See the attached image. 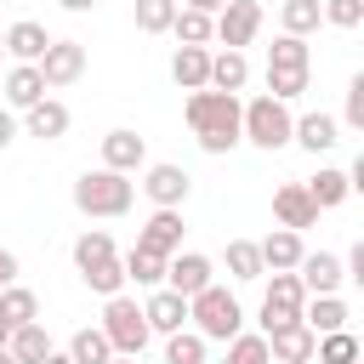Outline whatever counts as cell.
Here are the masks:
<instances>
[{
  "label": "cell",
  "mask_w": 364,
  "mask_h": 364,
  "mask_svg": "<svg viewBox=\"0 0 364 364\" xmlns=\"http://www.w3.org/2000/svg\"><path fill=\"white\" fill-rule=\"evenodd\" d=\"M188 131L199 136L205 154H228L239 148V97L228 91H188Z\"/></svg>",
  "instance_id": "1"
},
{
  "label": "cell",
  "mask_w": 364,
  "mask_h": 364,
  "mask_svg": "<svg viewBox=\"0 0 364 364\" xmlns=\"http://www.w3.org/2000/svg\"><path fill=\"white\" fill-rule=\"evenodd\" d=\"M188 330L205 336V341H233V336L245 330V307H239V296L222 290V284H205L199 296H188Z\"/></svg>",
  "instance_id": "2"
},
{
  "label": "cell",
  "mask_w": 364,
  "mask_h": 364,
  "mask_svg": "<svg viewBox=\"0 0 364 364\" xmlns=\"http://www.w3.org/2000/svg\"><path fill=\"white\" fill-rule=\"evenodd\" d=\"M290 125H296V114H290V102H279V97H250V102H239V142H256L262 154H273V148H284L290 142Z\"/></svg>",
  "instance_id": "3"
},
{
  "label": "cell",
  "mask_w": 364,
  "mask_h": 364,
  "mask_svg": "<svg viewBox=\"0 0 364 364\" xmlns=\"http://www.w3.org/2000/svg\"><path fill=\"white\" fill-rule=\"evenodd\" d=\"M131 199H136V188H131V176H119V171H85L80 182H74V210L80 216H125L131 210Z\"/></svg>",
  "instance_id": "4"
},
{
  "label": "cell",
  "mask_w": 364,
  "mask_h": 364,
  "mask_svg": "<svg viewBox=\"0 0 364 364\" xmlns=\"http://www.w3.org/2000/svg\"><path fill=\"white\" fill-rule=\"evenodd\" d=\"M102 336H108V347L119 353V358H142V347H148V318H142V301L136 296H108L102 301V324H97Z\"/></svg>",
  "instance_id": "5"
},
{
  "label": "cell",
  "mask_w": 364,
  "mask_h": 364,
  "mask_svg": "<svg viewBox=\"0 0 364 364\" xmlns=\"http://www.w3.org/2000/svg\"><path fill=\"white\" fill-rule=\"evenodd\" d=\"M262 28V6L256 0H228L216 17H210V40H222L228 51H245Z\"/></svg>",
  "instance_id": "6"
},
{
  "label": "cell",
  "mask_w": 364,
  "mask_h": 364,
  "mask_svg": "<svg viewBox=\"0 0 364 364\" xmlns=\"http://www.w3.org/2000/svg\"><path fill=\"white\" fill-rule=\"evenodd\" d=\"M301 301H307L301 279L296 273H273L267 279V296H262V336L279 330V324H290V318H301Z\"/></svg>",
  "instance_id": "7"
},
{
  "label": "cell",
  "mask_w": 364,
  "mask_h": 364,
  "mask_svg": "<svg viewBox=\"0 0 364 364\" xmlns=\"http://www.w3.org/2000/svg\"><path fill=\"white\" fill-rule=\"evenodd\" d=\"M34 68H40L46 91H57V85H74V80L85 74V46H80V40H51V46H46V57H40Z\"/></svg>",
  "instance_id": "8"
},
{
  "label": "cell",
  "mask_w": 364,
  "mask_h": 364,
  "mask_svg": "<svg viewBox=\"0 0 364 364\" xmlns=\"http://www.w3.org/2000/svg\"><path fill=\"white\" fill-rule=\"evenodd\" d=\"M188 188H193V176L182 165H148L142 171V193L154 199V210H182L188 205Z\"/></svg>",
  "instance_id": "9"
},
{
  "label": "cell",
  "mask_w": 364,
  "mask_h": 364,
  "mask_svg": "<svg viewBox=\"0 0 364 364\" xmlns=\"http://www.w3.org/2000/svg\"><path fill=\"white\" fill-rule=\"evenodd\" d=\"M205 284H216L210 256H199V250H176V256L165 262V290H176L182 301H188V296H199Z\"/></svg>",
  "instance_id": "10"
},
{
  "label": "cell",
  "mask_w": 364,
  "mask_h": 364,
  "mask_svg": "<svg viewBox=\"0 0 364 364\" xmlns=\"http://www.w3.org/2000/svg\"><path fill=\"white\" fill-rule=\"evenodd\" d=\"M142 165H148V142H142L131 125H114V131L102 136V171L131 176V171H142Z\"/></svg>",
  "instance_id": "11"
},
{
  "label": "cell",
  "mask_w": 364,
  "mask_h": 364,
  "mask_svg": "<svg viewBox=\"0 0 364 364\" xmlns=\"http://www.w3.org/2000/svg\"><path fill=\"white\" fill-rule=\"evenodd\" d=\"M296 279H301L307 296H336L347 273H341V256H330V250H307V256L296 262Z\"/></svg>",
  "instance_id": "12"
},
{
  "label": "cell",
  "mask_w": 364,
  "mask_h": 364,
  "mask_svg": "<svg viewBox=\"0 0 364 364\" xmlns=\"http://www.w3.org/2000/svg\"><path fill=\"white\" fill-rule=\"evenodd\" d=\"M262 341H267V358H273V364H307V358H313V341H318V336H313V330H307L301 318H290V324L267 330Z\"/></svg>",
  "instance_id": "13"
},
{
  "label": "cell",
  "mask_w": 364,
  "mask_h": 364,
  "mask_svg": "<svg viewBox=\"0 0 364 364\" xmlns=\"http://www.w3.org/2000/svg\"><path fill=\"white\" fill-rule=\"evenodd\" d=\"M136 250H154V256H176L182 250V210H154L148 222H142V233H136Z\"/></svg>",
  "instance_id": "14"
},
{
  "label": "cell",
  "mask_w": 364,
  "mask_h": 364,
  "mask_svg": "<svg viewBox=\"0 0 364 364\" xmlns=\"http://www.w3.org/2000/svg\"><path fill=\"white\" fill-rule=\"evenodd\" d=\"M142 318H148V336H176V330H188V301L159 284V290L142 301Z\"/></svg>",
  "instance_id": "15"
},
{
  "label": "cell",
  "mask_w": 364,
  "mask_h": 364,
  "mask_svg": "<svg viewBox=\"0 0 364 364\" xmlns=\"http://www.w3.org/2000/svg\"><path fill=\"white\" fill-rule=\"evenodd\" d=\"M273 216H279V228H290V233L318 228V205L307 199V188H301V182H284V188L273 193Z\"/></svg>",
  "instance_id": "16"
},
{
  "label": "cell",
  "mask_w": 364,
  "mask_h": 364,
  "mask_svg": "<svg viewBox=\"0 0 364 364\" xmlns=\"http://www.w3.org/2000/svg\"><path fill=\"white\" fill-rule=\"evenodd\" d=\"M290 142H301L307 154H330V148L341 142V119H336V114H301V119L290 125Z\"/></svg>",
  "instance_id": "17"
},
{
  "label": "cell",
  "mask_w": 364,
  "mask_h": 364,
  "mask_svg": "<svg viewBox=\"0 0 364 364\" xmlns=\"http://www.w3.org/2000/svg\"><path fill=\"white\" fill-rule=\"evenodd\" d=\"M256 250H262V267H267V273H296V262L307 256L301 233H290V228H273V233H267Z\"/></svg>",
  "instance_id": "18"
},
{
  "label": "cell",
  "mask_w": 364,
  "mask_h": 364,
  "mask_svg": "<svg viewBox=\"0 0 364 364\" xmlns=\"http://www.w3.org/2000/svg\"><path fill=\"white\" fill-rule=\"evenodd\" d=\"M0 40H6V57H11V63H40V57H46V46H51V34H46V28L34 23V17L11 23V28L0 34Z\"/></svg>",
  "instance_id": "19"
},
{
  "label": "cell",
  "mask_w": 364,
  "mask_h": 364,
  "mask_svg": "<svg viewBox=\"0 0 364 364\" xmlns=\"http://www.w3.org/2000/svg\"><path fill=\"white\" fill-rule=\"evenodd\" d=\"M0 97H6L11 108H34V102L46 97L40 68H34V63H11V68H6V80H0Z\"/></svg>",
  "instance_id": "20"
},
{
  "label": "cell",
  "mask_w": 364,
  "mask_h": 364,
  "mask_svg": "<svg viewBox=\"0 0 364 364\" xmlns=\"http://www.w3.org/2000/svg\"><path fill=\"white\" fill-rule=\"evenodd\" d=\"M23 131L40 142H57V136H68V108L57 97H40L34 108H23Z\"/></svg>",
  "instance_id": "21"
},
{
  "label": "cell",
  "mask_w": 364,
  "mask_h": 364,
  "mask_svg": "<svg viewBox=\"0 0 364 364\" xmlns=\"http://www.w3.org/2000/svg\"><path fill=\"white\" fill-rule=\"evenodd\" d=\"M347 301L341 296H307L301 301V324L313 330V336H336V330H347Z\"/></svg>",
  "instance_id": "22"
},
{
  "label": "cell",
  "mask_w": 364,
  "mask_h": 364,
  "mask_svg": "<svg viewBox=\"0 0 364 364\" xmlns=\"http://www.w3.org/2000/svg\"><path fill=\"white\" fill-rule=\"evenodd\" d=\"M171 80H176L182 91H205V85H210V51H205V46H176Z\"/></svg>",
  "instance_id": "23"
},
{
  "label": "cell",
  "mask_w": 364,
  "mask_h": 364,
  "mask_svg": "<svg viewBox=\"0 0 364 364\" xmlns=\"http://www.w3.org/2000/svg\"><path fill=\"white\" fill-rule=\"evenodd\" d=\"M250 85V63H245V51H216L210 57V85L205 91H228V97H239Z\"/></svg>",
  "instance_id": "24"
},
{
  "label": "cell",
  "mask_w": 364,
  "mask_h": 364,
  "mask_svg": "<svg viewBox=\"0 0 364 364\" xmlns=\"http://www.w3.org/2000/svg\"><path fill=\"white\" fill-rule=\"evenodd\" d=\"M222 262H228V279H233V284H256V279L267 273L256 239H228V256H222Z\"/></svg>",
  "instance_id": "25"
},
{
  "label": "cell",
  "mask_w": 364,
  "mask_h": 364,
  "mask_svg": "<svg viewBox=\"0 0 364 364\" xmlns=\"http://www.w3.org/2000/svg\"><path fill=\"white\" fill-rule=\"evenodd\" d=\"M6 353H11L17 364H46V353H57V347H51V336H46V324L34 318V324H23V330H11V341H6Z\"/></svg>",
  "instance_id": "26"
},
{
  "label": "cell",
  "mask_w": 364,
  "mask_h": 364,
  "mask_svg": "<svg viewBox=\"0 0 364 364\" xmlns=\"http://www.w3.org/2000/svg\"><path fill=\"white\" fill-rule=\"evenodd\" d=\"M34 318H40V296L23 290V284H6V290H0V324H6V330H23V324H34Z\"/></svg>",
  "instance_id": "27"
},
{
  "label": "cell",
  "mask_w": 364,
  "mask_h": 364,
  "mask_svg": "<svg viewBox=\"0 0 364 364\" xmlns=\"http://www.w3.org/2000/svg\"><path fill=\"white\" fill-rule=\"evenodd\" d=\"M301 188H307V199H313L318 210H336V205H341V199L353 193V182H347V171H336V165H324V171H318L313 182H301Z\"/></svg>",
  "instance_id": "28"
},
{
  "label": "cell",
  "mask_w": 364,
  "mask_h": 364,
  "mask_svg": "<svg viewBox=\"0 0 364 364\" xmlns=\"http://www.w3.org/2000/svg\"><path fill=\"white\" fill-rule=\"evenodd\" d=\"M119 267H125V279H131L136 290H159V284H165V256H154V250H136V245H131V256H125Z\"/></svg>",
  "instance_id": "29"
},
{
  "label": "cell",
  "mask_w": 364,
  "mask_h": 364,
  "mask_svg": "<svg viewBox=\"0 0 364 364\" xmlns=\"http://www.w3.org/2000/svg\"><path fill=\"white\" fill-rule=\"evenodd\" d=\"M318 23H324L318 0H284V6H279V28H284V34H296V40L318 34Z\"/></svg>",
  "instance_id": "30"
},
{
  "label": "cell",
  "mask_w": 364,
  "mask_h": 364,
  "mask_svg": "<svg viewBox=\"0 0 364 364\" xmlns=\"http://www.w3.org/2000/svg\"><path fill=\"white\" fill-rule=\"evenodd\" d=\"M108 358H114V347H108V336H102V330H91V324H85V330H74V336H68V364H108Z\"/></svg>",
  "instance_id": "31"
},
{
  "label": "cell",
  "mask_w": 364,
  "mask_h": 364,
  "mask_svg": "<svg viewBox=\"0 0 364 364\" xmlns=\"http://www.w3.org/2000/svg\"><path fill=\"white\" fill-rule=\"evenodd\" d=\"M267 68H279V74H307V40L279 34V40L267 46Z\"/></svg>",
  "instance_id": "32"
},
{
  "label": "cell",
  "mask_w": 364,
  "mask_h": 364,
  "mask_svg": "<svg viewBox=\"0 0 364 364\" xmlns=\"http://www.w3.org/2000/svg\"><path fill=\"white\" fill-rule=\"evenodd\" d=\"M97 262H114V239H108L102 228H85V233L74 239V267L85 273V267H97Z\"/></svg>",
  "instance_id": "33"
},
{
  "label": "cell",
  "mask_w": 364,
  "mask_h": 364,
  "mask_svg": "<svg viewBox=\"0 0 364 364\" xmlns=\"http://www.w3.org/2000/svg\"><path fill=\"white\" fill-rule=\"evenodd\" d=\"M313 358H318V364H358V336H353V330L318 336V341H313Z\"/></svg>",
  "instance_id": "34"
},
{
  "label": "cell",
  "mask_w": 364,
  "mask_h": 364,
  "mask_svg": "<svg viewBox=\"0 0 364 364\" xmlns=\"http://www.w3.org/2000/svg\"><path fill=\"white\" fill-rule=\"evenodd\" d=\"M171 34H176L182 46H210V17H205V11H188V6H176V17H171Z\"/></svg>",
  "instance_id": "35"
},
{
  "label": "cell",
  "mask_w": 364,
  "mask_h": 364,
  "mask_svg": "<svg viewBox=\"0 0 364 364\" xmlns=\"http://www.w3.org/2000/svg\"><path fill=\"white\" fill-rule=\"evenodd\" d=\"M80 279H85V290H97L102 301L125 290V267H119V256H114V262H97V267H85Z\"/></svg>",
  "instance_id": "36"
},
{
  "label": "cell",
  "mask_w": 364,
  "mask_h": 364,
  "mask_svg": "<svg viewBox=\"0 0 364 364\" xmlns=\"http://www.w3.org/2000/svg\"><path fill=\"white\" fill-rule=\"evenodd\" d=\"M205 336H193V330H176V336H165V364H205Z\"/></svg>",
  "instance_id": "37"
},
{
  "label": "cell",
  "mask_w": 364,
  "mask_h": 364,
  "mask_svg": "<svg viewBox=\"0 0 364 364\" xmlns=\"http://www.w3.org/2000/svg\"><path fill=\"white\" fill-rule=\"evenodd\" d=\"M222 364H273V358H267V341H262V330H256V336H250V330H239V336L228 341Z\"/></svg>",
  "instance_id": "38"
},
{
  "label": "cell",
  "mask_w": 364,
  "mask_h": 364,
  "mask_svg": "<svg viewBox=\"0 0 364 364\" xmlns=\"http://www.w3.org/2000/svg\"><path fill=\"white\" fill-rule=\"evenodd\" d=\"M171 17H176V0H136V28L142 34H171Z\"/></svg>",
  "instance_id": "39"
},
{
  "label": "cell",
  "mask_w": 364,
  "mask_h": 364,
  "mask_svg": "<svg viewBox=\"0 0 364 364\" xmlns=\"http://www.w3.org/2000/svg\"><path fill=\"white\" fill-rule=\"evenodd\" d=\"M318 11H324L330 28H358L364 23V0H318Z\"/></svg>",
  "instance_id": "40"
},
{
  "label": "cell",
  "mask_w": 364,
  "mask_h": 364,
  "mask_svg": "<svg viewBox=\"0 0 364 364\" xmlns=\"http://www.w3.org/2000/svg\"><path fill=\"white\" fill-rule=\"evenodd\" d=\"M301 91H307V74H279V68H267V97L290 102V97H301Z\"/></svg>",
  "instance_id": "41"
},
{
  "label": "cell",
  "mask_w": 364,
  "mask_h": 364,
  "mask_svg": "<svg viewBox=\"0 0 364 364\" xmlns=\"http://www.w3.org/2000/svg\"><path fill=\"white\" fill-rule=\"evenodd\" d=\"M341 125L364 131V74H353V80H347V108H341Z\"/></svg>",
  "instance_id": "42"
},
{
  "label": "cell",
  "mask_w": 364,
  "mask_h": 364,
  "mask_svg": "<svg viewBox=\"0 0 364 364\" xmlns=\"http://www.w3.org/2000/svg\"><path fill=\"white\" fill-rule=\"evenodd\" d=\"M6 284H17V256H11V250H0V290H6Z\"/></svg>",
  "instance_id": "43"
},
{
  "label": "cell",
  "mask_w": 364,
  "mask_h": 364,
  "mask_svg": "<svg viewBox=\"0 0 364 364\" xmlns=\"http://www.w3.org/2000/svg\"><path fill=\"white\" fill-rule=\"evenodd\" d=\"M11 136H17V119L0 108V148H11Z\"/></svg>",
  "instance_id": "44"
},
{
  "label": "cell",
  "mask_w": 364,
  "mask_h": 364,
  "mask_svg": "<svg viewBox=\"0 0 364 364\" xmlns=\"http://www.w3.org/2000/svg\"><path fill=\"white\" fill-rule=\"evenodd\" d=\"M63 6H68V11H91L97 0H63Z\"/></svg>",
  "instance_id": "45"
},
{
  "label": "cell",
  "mask_w": 364,
  "mask_h": 364,
  "mask_svg": "<svg viewBox=\"0 0 364 364\" xmlns=\"http://www.w3.org/2000/svg\"><path fill=\"white\" fill-rule=\"evenodd\" d=\"M46 364H68V353H46Z\"/></svg>",
  "instance_id": "46"
},
{
  "label": "cell",
  "mask_w": 364,
  "mask_h": 364,
  "mask_svg": "<svg viewBox=\"0 0 364 364\" xmlns=\"http://www.w3.org/2000/svg\"><path fill=\"white\" fill-rule=\"evenodd\" d=\"M6 341H11V330H6V324H0V353H6Z\"/></svg>",
  "instance_id": "47"
},
{
  "label": "cell",
  "mask_w": 364,
  "mask_h": 364,
  "mask_svg": "<svg viewBox=\"0 0 364 364\" xmlns=\"http://www.w3.org/2000/svg\"><path fill=\"white\" fill-rule=\"evenodd\" d=\"M108 364H136V358H119V353H114V358H108Z\"/></svg>",
  "instance_id": "48"
},
{
  "label": "cell",
  "mask_w": 364,
  "mask_h": 364,
  "mask_svg": "<svg viewBox=\"0 0 364 364\" xmlns=\"http://www.w3.org/2000/svg\"><path fill=\"white\" fill-rule=\"evenodd\" d=\"M0 364H17V358H11V353H0Z\"/></svg>",
  "instance_id": "49"
},
{
  "label": "cell",
  "mask_w": 364,
  "mask_h": 364,
  "mask_svg": "<svg viewBox=\"0 0 364 364\" xmlns=\"http://www.w3.org/2000/svg\"><path fill=\"white\" fill-rule=\"evenodd\" d=\"M0 57H6V40H0Z\"/></svg>",
  "instance_id": "50"
},
{
  "label": "cell",
  "mask_w": 364,
  "mask_h": 364,
  "mask_svg": "<svg viewBox=\"0 0 364 364\" xmlns=\"http://www.w3.org/2000/svg\"><path fill=\"white\" fill-rule=\"evenodd\" d=\"M0 6H6V0H0Z\"/></svg>",
  "instance_id": "51"
}]
</instances>
